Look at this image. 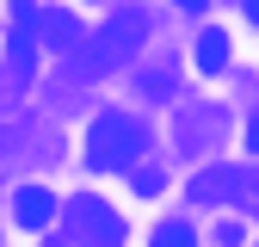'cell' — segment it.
<instances>
[{"label": "cell", "instance_id": "8992f818", "mask_svg": "<svg viewBox=\"0 0 259 247\" xmlns=\"http://www.w3.org/2000/svg\"><path fill=\"white\" fill-rule=\"evenodd\" d=\"M154 247H198V229H191V223H160Z\"/></svg>", "mask_w": 259, "mask_h": 247}, {"label": "cell", "instance_id": "5b68a950", "mask_svg": "<svg viewBox=\"0 0 259 247\" xmlns=\"http://www.w3.org/2000/svg\"><path fill=\"white\" fill-rule=\"evenodd\" d=\"M198 68L204 74H222V68H229V31H204V37H198Z\"/></svg>", "mask_w": 259, "mask_h": 247}, {"label": "cell", "instance_id": "7a4b0ae2", "mask_svg": "<svg viewBox=\"0 0 259 247\" xmlns=\"http://www.w3.org/2000/svg\"><path fill=\"white\" fill-rule=\"evenodd\" d=\"M68 216H74V235H80L87 247H117V241H123V216H117L105 198H74Z\"/></svg>", "mask_w": 259, "mask_h": 247}, {"label": "cell", "instance_id": "52a82bcc", "mask_svg": "<svg viewBox=\"0 0 259 247\" xmlns=\"http://www.w3.org/2000/svg\"><path fill=\"white\" fill-rule=\"evenodd\" d=\"M247 148L259 154V111H253V124H247Z\"/></svg>", "mask_w": 259, "mask_h": 247}, {"label": "cell", "instance_id": "277c9868", "mask_svg": "<svg viewBox=\"0 0 259 247\" xmlns=\"http://www.w3.org/2000/svg\"><path fill=\"white\" fill-rule=\"evenodd\" d=\"M37 13L31 7H19L13 13V31H7V62H13V80H25L31 74V62H37V25H31Z\"/></svg>", "mask_w": 259, "mask_h": 247}, {"label": "cell", "instance_id": "3957f363", "mask_svg": "<svg viewBox=\"0 0 259 247\" xmlns=\"http://www.w3.org/2000/svg\"><path fill=\"white\" fill-rule=\"evenodd\" d=\"M56 192H44V185H19V192H13V223L19 229H31V235H44L50 223H56Z\"/></svg>", "mask_w": 259, "mask_h": 247}, {"label": "cell", "instance_id": "6da1fadb", "mask_svg": "<svg viewBox=\"0 0 259 247\" xmlns=\"http://www.w3.org/2000/svg\"><path fill=\"white\" fill-rule=\"evenodd\" d=\"M87 148H93V167L123 173V167H136V161H142L148 130H142L130 111H99V117H93V130H87Z\"/></svg>", "mask_w": 259, "mask_h": 247}, {"label": "cell", "instance_id": "ba28073f", "mask_svg": "<svg viewBox=\"0 0 259 247\" xmlns=\"http://www.w3.org/2000/svg\"><path fill=\"white\" fill-rule=\"evenodd\" d=\"M241 13H247V19H253V25H259V0H247V7H241Z\"/></svg>", "mask_w": 259, "mask_h": 247}]
</instances>
